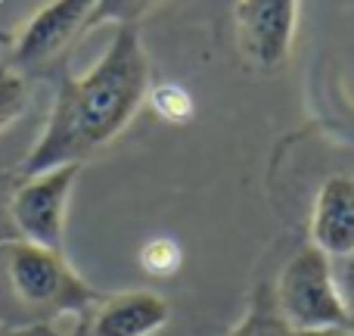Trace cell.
<instances>
[{
	"label": "cell",
	"mask_w": 354,
	"mask_h": 336,
	"mask_svg": "<svg viewBox=\"0 0 354 336\" xmlns=\"http://www.w3.org/2000/svg\"><path fill=\"white\" fill-rule=\"evenodd\" d=\"M147 85L149 66L140 37L131 25H122L103 60L84 78L62 87L47 131L28 156V175L72 166L106 147L140 109Z\"/></svg>",
	"instance_id": "cell-1"
},
{
	"label": "cell",
	"mask_w": 354,
	"mask_h": 336,
	"mask_svg": "<svg viewBox=\"0 0 354 336\" xmlns=\"http://www.w3.org/2000/svg\"><path fill=\"white\" fill-rule=\"evenodd\" d=\"M6 281L12 299L28 318H56L68 312H87L97 293L66 265L56 249L35 243H10L3 249Z\"/></svg>",
	"instance_id": "cell-2"
},
{
	"label": "cell",
	"mask_w": 354,
	"mask_h": 336,
	"mask_svg": "<svg viewBox=\"0 0 354 336\" xmlns=\"http://www.w3.org/2000/svg\"><path fill=\"white\" fill-rule=\"evenodd\" d=\"M274 299L283 318L299 333H345V302L336 283L333 258L314 243L301 246L274 283Z\"/></svg>",
	"instance_id": "cell-3"
},
{
	"label": "cell",
	"mask_w": 354,
	"mask_h": 336,
	"mask_svg": "<svg viewBox=\"0 0 354 336\" xmlns=\"http://www.w3.org/2000/svg\"><path fill=\"white\" fill-rule=\"evenodd\" d=\"M75 177H78V162L41 171V175H35V181L25 184L16 193L12 218H16L19 231L25 233L28 243L59 252L62 224H66V202Z\"/></svg>",
	"instance_id": "cell-4"
},
{
	"label": "cell",
	"mask_w": 354,
	"mask_h": 336,
	"mask_svg": "<svg viewBox=\"0 0 354 336\" xmlns=\"http://www.w3.org/2000/svg\"><path fill=\"white\" fill-rule=\"evenodd\" d=\"M299 0H239L236 41L255 69H277L292 50Z\"/></svg>",
	"instance_id": "cell-5"
},
{
	"label": "cell",
	"mask_w": 354,
	"mask_h": 336,
	"mask_svg": "<svg viewBox=\"0 0 354 336\" xmlns=\"http://www.w3.org/2000/svg\"><path fill=\"white\" fill-rule=\"evenodd\" d=\"M93 6H97V0H53V3H47L19 37L16 66H37V62L53 60L81 28H87Z\"/></svg>",
	"instance_id": "cell-6"
},
{
	"label": "cell",
	"mask_w": 354,
	"mask_h": 336,
	"mask_svg": "<svg viewBox=\"0 0 354 336\" xmlns=\"http://www.w3.org/2000/svg\"><path fill=\"white\" fill-rule=\"evenodd\" d=\"M168 318H171V308L162 296L131 290V293L93 302L84 336H153L168 324Z\"/></svg>",
	"instance_id": "cell-7"
},
{
	"label": "cell",
	"mask_w": 354,
	"mask_h": 336,
	"mask_svg": "<svg viewBox=\"0 0 354 336\" xmlns=\"http://www.w3.org/2000/svg\"><path fill=\"white\" fill-rule=\"evenodd\" d=\"M311 243L330 258L354 256V175H333L320 184L311 209Z\"/></svg>",
	"instance_id": "cell-8"
},
{
	"label": "cell",
	"mask_w": 354,
	"mask_h": 336,
	"mask_svg": "<svg viewBox=\"0 0 354 336\" xmlns=\"http://www.w3.org/2000/svg\"><path fill=\"white\" fill-rule=\"evenodd\" d=\"M233 336H345V333H299L277 308L274 287L264 283V287L255 290V296L249 302V312L236 324Z\"/></svg>",
	"instance_id": "cell-9"
},
{
	"label": "cell",
	"mask_w": 354,
	"mask_h": 336,
	"mask_svg": "<svg viewBox=\"0 0 354 336\" xmlns=\"http://www.w3.org/2000/svg\"><path fill=\"white\" fill-rule=\"evenodd\" d=\"M156 3H159V0H97L91 19H87V28H93V25H100V22L131 25V22H137L143 12L153 10Z\"/></svg>",
	"instance_id": "cell-10"
},
{
	"label": "cell",
	"mask_w": 354,
	"mask_h": 336,
	"mask_svg": "<svg viewBox=\"0 0 354 336\" xmlns=\"http://www.w3.org/2000/svg\"><path fill=\"white\" fill-rule=\"evenodd\" d=\"M25 100H28V94H25L22 78L12 69L0 66V131L25 109Z\"/></svg>",
	"instance_id": "cell-11"
},
{
	"label": "cell",
	"mask_w": 354,
	"mask_h": 336,
	"mask_svg": "<svg viewBox=\"0 0 354 336\" xmlns=\"http://www.w3.org/2000/svg\"><path fill=\"white\" fill-rule=\"evenodd\" d=\"M333 268H336V283H339V293H342V302H345L348 333H354V256L333 258Z\"/></svg>",
	"instance_id": "cell-12"
}]
</instances>
